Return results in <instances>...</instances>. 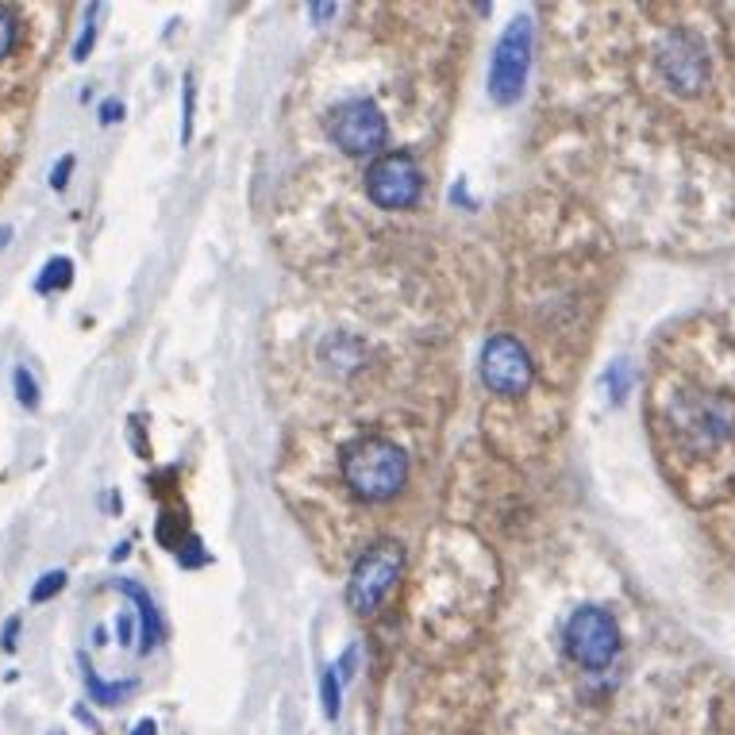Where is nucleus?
<instances>
[{
    "label": "nucleus",
    "mask_w": 735,
    "mask_h": 735,
    "mask_svg": "<svg viewBox=\"0 0 735 735\" xmlns=\"http://www.w3.org/2000/svg\"><path fill=\"white\" fill-rule=\"evenodd\" d=\"M339 473H343V485L355 493L358 500H389L397 497L408 482V455L397 447L393 440H381V435H366V440L351 443L339 458Z\"/></svg>",
    "instance_id": "f257e3e1"
},
{
    "label": "nucleus",
    "mask_w": 735,
    "mask_h": 735,
    "mask_svg": "<svg viewBox=\"0 0 735 735\" xmlns=\"http://www.w3.org/2000/svg\"><path fill=\"white\" fill-rule=\"evenodd\" d=\"M532 51H535V24L528 12L508 20V27L500 31L497 47H493L490 59V101L508 109L524 97L528 85V69H532Z\"/></svg>",
    "instance_id": "f03ea898"
},
{
    "label": "nucleus",
    "mask_w": 735,
    "mask_h": 735,
    "mask_svg": "<svg viewBox=\"0 0 735 735\" xmlns=\"http://www.w3.org/2000/svg\"><path fill=\"white\" fill-rule=\"evenodd\" d=\"M562 643H567L570 662H578L582 670H605L620 655V624L609 609L582 605L570 612Z\"/></svg>",
    "instance_id": "7ed1b4c3"
},
{
    "label": "nucleus",
    "mask_w": 735,
    "mask_h": 735,
    "mask_svg": "<svg viewBox=\"0 0 735 735\" xmlns=\"http://www.w3.org/2000/svg\"><path fill=\"white\" fill-rule=\"evenodd\" d=\"M401 570H405V547L393 540H381L366 550L355 562L347 578V605L358 617H370L381 609V600L389 597V590L397 585Z\"/></svg>",
    "instance_id": "20e7f679"
},
{
    "label": "nucleus",
    "mask_w": 735,
    "mask_h": 735,
    "mask_svg": "<svg viewBox=\"0 0 735 735\" xmlns=\"http://www.w3.org/2000/svg\"><path fill=\"white\" fill-rule=\"evenodd\" d=\"M423 193V169L413 151H385L366 166V197L378 208H413Z\"/></svg>",
    "instance_id": "39448f33"
},
{
    "label": "nucleus",
    "mask_w": 735,
    "mask_h": 735,
    "mask_svg": "<svg viewBox=\"0 0 735 735\" xmlns=\"http://www.w3.org/2000/svg\"><path fill=\"white\" fill-rule=\"evenodd\" d=\"M328 136L351 159H366L378 154L389 143V124L381 116V109L366 97H351V101L335 104L328 116Z\"/></svg>",
    "instance_id": "423d86ee"
},
{
    "label": "nucleus",
    "mask_w": 735,
    "mask_h": 735,
    "mask_svg": "<svg viewBox=\"0 0 735 735\" xmlns=\"http://www.w3.org/2000/svg\"><path fill=\"white\" fill-rule=\"evenodd\" d=\"M482 385L497 397H520L535 381V363L516 335H493L482 347Z\"/></svg>",
    "instance_id": "0eeeda50"
},
{
    "label": "nucleus",
    "mask_w": 735,
    "mask_h": 735,
    "mask_svg": "<svg viewBox=\"0 0 735 735\" xmlns=\"http://www.w3.org/2000/svg\"><path fill=\"white\" fill-rule=\"evenodd\" d=\"M655 66L662 81L682 97H697L709 81V54L694 31H670L655 51Z\"/></svg>",
    "instance_id": "6e6552de"
},
{
    "label": "nucleus",
    "mask_w": 735,
    "mask_h": 735,
    "mask_svg": "<svg viewBox=\"0 0 735 735\" xmlns=\"http://www.w3.org/2000/svg\"><path fill=\"white\" fill-rule=\"evenodd\" d=\"M670 420H674L682 447L689 451H712L732 431V413H727L724 401L701 397V393H685L670 413Z\"/></svg>",
    "instance_id": "1a4fd4ad"
},
{
    "label": "nucleus",
    "mask_w": 735,
    "mask_h": 735,
    "mask_svg": "<svg viewBox=\"0 0 735 735\" xmlns=\"http://www.w3.org/2000/svg\"><path fill=\"white\" fill-rule=\"evenodd\" d=\"M112 590L119 593V597L136 600V617H139V655H151L154 647H159L162 639V620H159V609H154V597L143 590L139 582H131V578H112Z\"/></svg>",
    "instance_id": "9d476101"
},
{
    "label": "nucleus",
    "mask_w": 735,
    "mask_h": 735,
    "mask_svg": "<svg viewBox=\"0 0 735 735\" xmlns=\"http://www.w3.org/2000/svg\"><path fill=\"white\" fill-rule=\"evenodd\" d=\"M81 677H85V689H89V701L104 705V709H116V705H124V697L136 694V677H127V682H104L101 674H97L93 662L81 659Z\"/></svg>",
    "instance_id": "9b49d317"
},
{
    "label": "nucleus",
    "mask_w": 735,
    "mask_h": 735,
    "mask_svg": "<svg viewBox=\"0 0 735 735\" xmlns=\"http://www.w3.org/2000/svg\"><path fill=\"white\" fill-rule=\"evenodd\" d=\"M69 281H74V263L62 254V258H51V263L42 266L39 281H35V293H59V289H66Z\"/></svg>",
    "instance_id": "f8f14e48"
},
{
    "label": "nucleus",
    "mask_w": 735,
    "mask_h": 735,
    "mask_svg": "<svg viewBox=\"0 0 735 735\" xmlns=\"http://www.w3.org/2000/svg\"><path fill=\"white\" fill-rule=\"evenodd\" d=\"M320 701H324V717L339 720V712H343V682H339L335 667H328L320 674Z\"/></svg>",
    "instance_id": "ddd939ff"
},
{
    "label": "nucleus",
    "mask_w": 735,
    "mask_h": 735,
    "mask_svg": "<svg viewBox=\"0 0 735 735\" xmlns=\"http://www.w3.org/2000/svg\"><path fill=\"white\" fill-rule=\"evenodd\" d=\"M181 97H186V104H181V147H189L197 131V77L193 74H186V81H181Z\"/></svg>",
    "instance_id": "4468645a"
},
{
    "label": "nucleus",
    "mask_w": 735,
    "mask_h": 735,
    "mask_svg": "<svg viewBox=\"0 0 735 735\" xmlns=\"http://www.w3.org/2000/svg\"><path fill=\"white\" fill-rule=\"evenodd\" d=\"M605 385H609L612 405H624L628 389H632V363H628V358H617V363L605 370Z\"/></svg>",
    "instance_id": "2eb2a0df"
},
{
    "label": "nucleus",
    "mask_w": 735,
    "mask_h": 735,
    "mask_svg": "<svg viewBox=\"0 0 735 735\" xmlns=\"http://www.w3.org/2000/svg\"><path fill=\"white\" fill-rule=\"evenodd\" d=\"M20 42V16L12 4H0V62L12 59V51H16Z\"/></svg>",
    "instance_id": "dca6fc26"
},
{
    "label": "nucleus",
    "mask_w": 735,
    "mask_h": 735,
    "mask_svg": "<svg viewBox=\"0 0 735 735\" xmlns=\"http://www.w3.org/2000/svg\"><path fill=\"white\" fill-rule=\"evenodd\" d=\"M62 590H66V570H47V574H42L39 582H35L31 605H47V600H54Z\"/></svg>",
    "instance_id": "f3484780"
},
{
    "label": "nucleus",
    "mask_w": 735,
    "mask_h": 735,
    "mask_svg": "<svg viewBox=\"0 0 735 735\" xmlns=\"http://www.w3.org/2000/svg\"><path fill=\"white\" fill-rule=\"evenodd\" d=\"M101 4H93V9L85 12V27H81V35H77V42H74V62H85L89 59V51H93V42H97V16H101Z\"/></svg>",
    "instance_id": "a211bd4d"
},
{
    "label": "nucleus",
    "mask_w": 735,
    "mask_h": 735,
    "mask_svg": "<svg viewBox=\"0 0 735 735\" xmlns=\"http://www.w3.org/2000/svg\"><path fill=\"white\" fill-rule=\"evenodd\" d=\"M12 385H16V401L24 408H39V385H35V378H31V370H27V366H16V370H12Z\"/></svg>",
    "instance_id": "6ab92c4d"
},
{
    "label": "nucleus",
    "mask_w": 735,
    "mask_h": 735,
    "mask_svg": "<svg viewBox=\"0 0 735 735\" xmlns=\"http://www.w3.org/2000/svg\"><path fill=\"white\" fill-rule=\"evenodd\" d=\"M74 166H77L74 154H62V159L54 162V169H51V189H54V193H62V189L69 186V174H74Z\"/></svg>",
    "instance_id": "aec40b11"
},
{
    "label": "nucleus",
    "mask_w": 735,
    "mask_h": 735,
    "mask_svg": "<svg viewBox=\"0 0 735 735\" xmlns=\"http://www.w3.org/2000/svg\"><path fill=\"white\" fill-rule=\"evenodd\" d=\"M335 674H339V682H351V677L358 674V643H351L347 651L335 659Z\"/></svg>",
    "instance_id": "412c9836"
},
{
    "label": "nucleus",
    "mask_w": 735,
    "mask_h": 735,
    "mask_svg": "<svg viewBox=\"0 0 735 735\" xmlns=\"http://www.w3.org/2000/svg\"><path fill=\"white\" fill-rule=\"evenodd\" d=\"M136 632H139V617H136V612H119V620H116V639H119V647H131Z\"/></svg>",
    "instance_id": "4be33fe9"
},
{
    "label": "nucleus",
    "mask_w": 735,
    "mask_h": 735,
    "mask_svg": "<svg viewBox=\"0 0 735 735\" xmlns=\"http://www.w3.org/2000/svg\"><path fill=\"white\" fill-rule=\"evenodd\" d=\"M20 628H24V617H9V620H4V632H0V647H4L9 655L20 647Z\"/></svg>",
    "instance_id": "5701e85b"
},
{
    "label": "nucleus",
    "mask_w": 735,
    "mask_h": 735,
    "mask_svg": "<svg viewBox=\"0 0 735 735\" xmlns=\"http://www.w3.org/2000/svg\"><path fill=\"white\" fill-rule=\"evenodd\" d=\"M97 116H101L104 127H112L116 119H124V101H119V97H109V101L101 104V112H97Z\"/></svg>",
    "instance_id": "b1692460"
},
{
    "label": "nucleus",
    "mask_w": 735,
    "mask_h": 735,
    "mask_svg": "<svg viewBox=\"0 0 735 735\" xmlns=\"http://www.w3.org/2000/svg\"><path fill=\"white\" fill-rule=\"evenodd\" d=\"M335 4H308V16H313V24L320 27V24H328L331 16H335Z\"/></svg>",
    "instance_id": "393cba45"
},
{
    "label": "nucleus",
    "mask_w": 735,
    "mask_h": 735,
    "mask_svg": "<svg viewBox=\"0 0 735 735\" xmlns=\"http://www.w3.org/2000/svg\"><path fill=\"white\" fill-rule=\"evenodd\" d=\"M131 735H159V724H154V720L147 717V720H139V724L131 727Z\"/></svg>",
    "instance_id": "a878e982"
},
{
    "label": "nucleus",
    "mask_w": 735,
    "mask_h": 735,
    "mask_svg": "<svg viewBox=\"0 0 735 735\" xmlns=\"http://www.w3.org/2000/svg\"><path fill=\"white\" fill-rule=\"evenodd\" d=\"M74 717L81 720V724H89V727H93V732H101V724H97V717H89V712H85L81 705H77V709H74Z\"/></svg>",
    "instance_id": "bb28decb"
},
{
    "label": "nucleus",
    "mask_w": 735,
    "mask_h": 735,
    "mask_svg": "<svg viewBox=\"0 0 735 735\" xmlns=\"http://www.w3.org/2000/svg\"><path fill=\"white\" fill-rule=\"evenodd\" d=\"M119 558H127V543H119V547L112 550V562H119Z\"/></svg>",
    "instance_id": "cd10ccee"
}]
</instances>
